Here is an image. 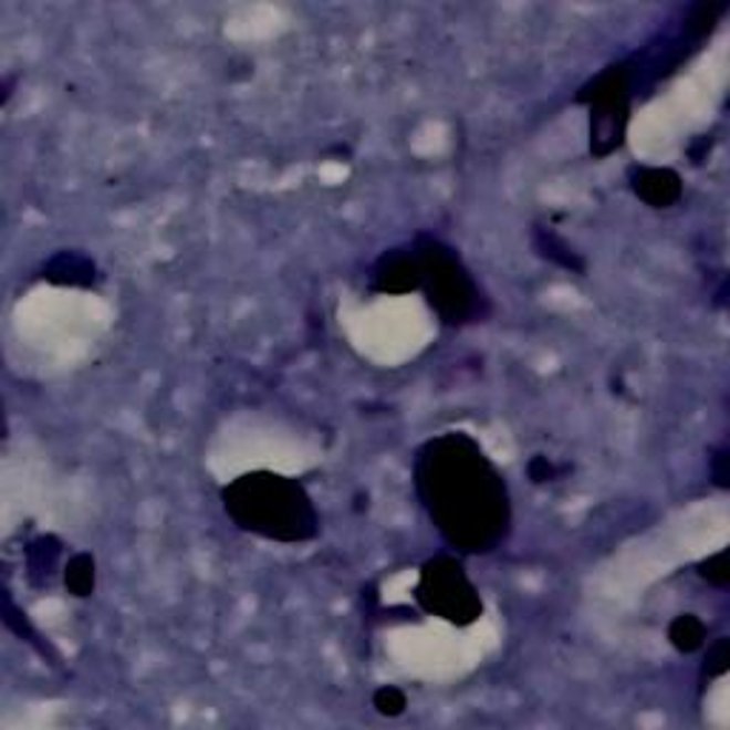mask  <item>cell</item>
I'll return each mask as SVG.
<instances>
[{"label": "cell", "mask_w": 730, "mask_h": 730, "mask_svg": "<svg viewBox=\"0 0 730 730\" xmlns=\"http://www.w3.org/2000/svg\"><path fill=\"white\" fill-rule=\"evenodd\" d=\"M414 491L453 554H491L511 534V491L500 468L466 431L431 437L414 453Z\"/></svg>", "instance_id": "6da1fadb"}, {"label": "cell", "mask_w": 730, "mask_h": 730, "mask_svg": "<svg viewBox=\"0 0 730 730\" xmlns=\"http://www.w3.org/2000/svg\"><path fill=\"white\" fill-rule=\"evenodd\" d=\"M220 502L231 522L260 540L298 545L320 536V514L312 494L294 477L278 471H249L220 488Z\"/></svg>", "instance_id": "7a4b0ae2"}, {"label": "cell", "mask_w": 730, "mask_h": 730, "mask_svg": "<svg viewBox=\"0 0 730 730\" xmlns=\"http://www.w3.org/2000/svg\"><path fill=\"white\" fill-rule=\"evenodd\" d=\"M419 260V291L426 303L448 328L482 323L491 314V300L460 258V251L434 234H417L411 240Z\"/></svg>", "instance_id": "3957f363"}, {"label": "cell", "mask_w": 730, "mask_h": 730, "mask_svg": "<svg viewBox=\"0 0 730 730\" xmlns=\"http://www.w3.org/2000/svg\"><path fill=\"white\" fill-rule=\"evenodd\" d=\"M634 97V77L625 61L611 63L580 86L574 101L588 108V152L594 160H605L625 146Z\"/></svg>", "instance_id": "277c9868"}, {"label": "cell", "mask_w": 730, "mask_h": 730, "mask_svg": "<svg viewBox=\"0 0 730 730\" xmlns=\"http://www.w3.org/2000/svg\"><path fill=\"white\" fill-rule=\"evenodd\" d=\"M414 599H417L419 611H426L448 625H457V628L473 625L486 611L480 591L468 580L460 556L453 554H437L423 562Z\"/></svg>", "instance_id": "5b68a950"}, {"label": "cell", "mask_w": 730, "mask_h": 730, "mask_svg": "<svg viewBox=\"0 0 730 730\" xmlns=\"http://www.w3.org/2000/svg\"><path fill=\"white\" fill-rule=\"evenodd\" d=\"M368 291L388 294V298L419 291V260L411 243L386 249L374 260V265L368 269Z\"/></svg>", "instance_id": "8992f818"}, {"label": "cell", "mask_w": 730, "mask_h": 730, "mask_svg": "<svg viewBox=\"0 0 730 730\" xmlns=\"http://www.w3.org/2000/svg\"><path fill=\"white\" fill-rule=\"evenodd\" d=\"M628 186L650 209H670L682 200V177L668 166H630Z\"/></svg>", "instance_id": "52a82bcc"}, {"label": "cell", "mask_w": 730, "mask_h": 730, "mask_svg": "<svg viewBox=\"0 0 730 730\" xmlns=\"http://www.w3.org/2000/svg\"><path fill=\"white\" fill-rule=\"evenodd\" d=\"M41 278L52 285H61V289H97L101 271H97L95 260L83 251L61 249L43 263Z\"/></svg>", "instance_id": "ba28073f"}, {"label": "cell", "mask_w": 730, "mask_h": 730, "mask_svg": "<svg viewBox=\"0 0 730 730\" xmlns=\"http://www.w3.org/2000/svg\"><path fill=\"white\" fill-rule=\"evenodd\" d=\"M531 243H534L536 254H540L542 260H548V263L560 265V269L565 271H574V274H585V271H588L585 258H582L580 251H576L565 237L556 234L551 226H534Z\"/></svg>", "instance_id": "9c48e42d"}, {"label": "cell", "mask_w": 730, "mask_h": 730, "mask_svg": "<svg viewBox=\"0 0 730 730\" xmlns=\"http://www.w3.org/2000/svg\"><path fill=\"white\" fill-rule=\"evenodd\" d=\"M63 554V542L54 534H41L34 536L27 545V576L34 588H46L52 582L54 571H58V562Z\"/></svg>", "instance_id": "30bf717a"}, {"label": "cell", "mask_w": 730, "mask_h": 730, "mask_svg": "<svg viewBox=\"0 0 730 730\" xmlns=\"http://www.w3.org/2000/svg\"><path fill=\"white\" fill-rule=\"evenodd\" d=\"M63 585L72 596L77 599H86V596L95 594L97 588V562L88 551H77V554L69 556V562L63 565Z\"/></svg>", "instance_id": "8fae6325"}, {"label": "cell", "mask_w": 730, "mask_h": 730, "mask_svg": "<svg viewBox=\"0 0 730 730\" xmlns=\"http://www.w3.org/2000/svg\"><path fill=\"white\" fill-rule=\"evenodd\" d=\"M668 643L679 654H697L708 643V625L697 614H679L668 625Z\"/></svg>", "instance_id": "7c38bea8"}, {"label": "cell", "mask_w": 730, "mask_h": 730, "mask_svg": "<svg viewBox=\"0 0 730 730\" xmlns=\"http://www.w3.org/2000/svg\"><path fill=\"white\" fill-rule=\"evenodd\" d=\"M3 623H7V628L12 630L14 636H21L23 643L32 645L38 654H43V656L52 654V648H49L46 643H41V634H38L32 625H29L27 614H21V611L14 608V599H12V594H9V591H3Z\"/></svg>", "instance_id": "4fadbf2b"}, {"label": "cell", "mask_w": 730, "mask_h": 730, "mask_svg": "<svg viewBox=\"0 0 730 730\" xmlns=\"http://www.w3.org/2000/svg\"><path fill=\"white\" fill-rule=\"evenodd\" d=\"M728 670H730V639L728 636H719V639H713V645H708L702 670H699V685L705 688L710 679L724 677Z\"/></svg>", "instance_id": "5bb4252c"}, {"label": "cell", "mask_w": 730, "mask_h": 730, "mask_svg": "<svg viewBox=\"0 0 730 730\" xmlns=\"http://www.w3.org/2000/svg\"><path fill=\"white\" fill-rule=\"evenodd\" d=\"M372 705H374V710H377L379 717L397 719V717H403V713H406L408 697L399 688H394V685H386V688L374 690Z\"/></svg>", "instance_id": "9a60e30c"}, {"label": "cell", "mask_w": 730, "mask_h": 730, "mask_svg": "<svg viewBox=\"0 0 730 730\" xmlns=\"http://www.w3.org/2000/svg\"><path fill=\"white\" fill-rule=\"evenodd\" d=\"M697 574L702 576L705 582H710V585H717V588H728V582H730L728 548H722V551H717L713 556H708V560L699 562Z\"/></svg>", "instance_id": "2e32d148"}, {"label": "cell", "mask_w": 730, "mask_h": 730, "mask_svg": "<svg viewBox=\"0 0 730 730\" xmlns=\"http://www.w3.org/2000/svg\"><path fill=\"white\" fill-rule=\"evenodd\" d=\"M730 448L724 446H713L708 451V473H710V482L719 488V491H728L730 488Z\"/></svg>", "instance_id": "e0dca14e"}, {"label": "cell", "mask_w": 730, "mask_h": 730, "mask_svg": "<svg viewBox=\"0 0 730 730\" xmlns=\"http://www.w3.org/2000/svg\"><path fill=\"white\" fill-rule=\"evenodd\" d=\"M528 480L534 482V486H545V482H554L562 471H569V468H556L554 462L548 460L545 453H534L525 466Z\"/></svg>", "instance_id": "ac0fdd59"}, {"label": "cell", "mask_w": 730, "mask_h": 730, "mask_svg": "<svg viewBox=\"0 0 730 730\" xmlns=\"http://www.w3.org/2000/svg\"><path fill=\"white\" fill-rule=\"evenodd\" d=\"M710 149H713V137H710V135H699V137H693V140L688 143V157H690V163H693V166H702V163L708 160Z\"/></svg>", "instance_id": "d6986e66"}]
</instances>
